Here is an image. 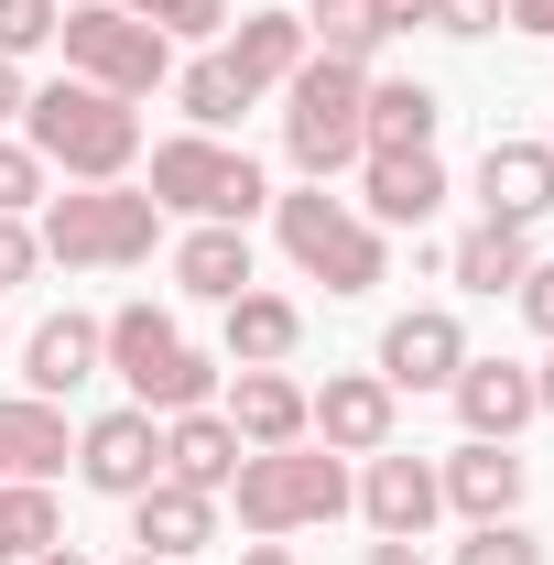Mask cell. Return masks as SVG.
I'll return each mask as SVG.
<instances>
[{"instance_id": "25", "label": "cell", "mask_w": 554, "mask_h": 565, "mask_svg": "<svg viewBox=\"0 0 554 565\" xmlns=\"http://www.w3.org/2000/svg\"><path fill=\"white\" fill-rule=\"evenodd\" d=\"M66 457H76V435H66V414L44 392H11L0 403V479H55Z\"/></svg>"}, {"instance_id": "15", "label": "cell", "mask_w": 554, "mask_h": 565, "mask_svg": "<svg viewBox=\"0 0 554 565\" xmlns=\"http://www.w3.org/2000/svg\"><path fill=\"white\" fill-rule=\"evenodd\" d=\"M479 217H500V228L554 217V152L544 141H489L479 152Z\"/></svg>"}, {"instance_id": "1", "label": "cell", "mask_w": 554, "mask_h": 565, "mask_svg": "<svg viewBox=\"0 0 554 565\" xmlns=\"http://www.w3.org/2000/svg\"><path fill=\"white\" fill-rule=\"evenodd\" d=\"M22 141H33L44 174H66V185H120L141 163V109L109 98V87H87V76H55V87L22 98Z\"/></svg>"}, {"instance_id": "17", "label": "cell", "mask_w": 554, "mask_h": 565, "mask_svg": "<svg viewBox=\"0 0 554 565\" xmlns=\"http://www.w3.org/2000/svg\"><path fill=\"white\" fill-rule=\"evenodd\" d=\"M435 490H446V511H468V522H511L522 490H533V468H522L511 446H479V435H468V446L435 468Z\"/></svg>"}, {"instance_id": "18", "label": "cell", "mask_w": 554, "mask_h": 565, "mask_svg": "<svg viewBox=\"0 0 554 565\" xmlns=\"http://www.w3.org/2000/svg\"><path fill=\"white\" fill-rule=\"evenodd\" d=\"M217 55H228V66H239V87H251V98H283V76L305 66V55H316V44H305V11H239V22H228V44H217Z\"/></svg>"}, {"instance_id": "38", "label": "cell", "mask_w": 554, "mask_h": 565, "mask_svg": "<svg viewBox=\"0 0 554 565\" xmlns=\"http://www.w3.org/2000/svg\"><path fill=\"white\" fill-rule=\"evenodd\" d=\"M22 98H33V87H22V66H11V55H0V131H11V120H22Z\"/></svg>"}, {"instance_id": "32", "label": "cell", "mask_w": 554, "mask_h": 565, "mask_svg": "<svg viewBox=\"0 0 554 565\" xmlns=\"http://www.w3.org/2000/svg\"><path fill=\"white\" fill-rule=\"evenodd\" d=\"M44 185H55L44 152H33V141H0V217H33V207H44Z\"/></svg>"}, {"instance_id": "36", "label": "cell", "mask_w": 554, "mask_h": 565, "mask_svg": "<svg viewBox=\"0 0 554 565\" xmlns=\"http://www.w3.org/2000/svg\"><path fill=\"white\" fill-rule=\"evenodd\" d=\"M511 305H522V316H533V327L554 338V262H533V273L511 282Z\"/></svg>"}, {"instance_id": "19", "label": "cell", "mask_w": 554, "mask_h": 565, "mask_svg": "<svg viewBox=\"0 0 554 565\" xmlns=\"http://www.w3.org/2000/svg\"><path fill=\"white\" fill-rule=\"evenodd\" d=\"M217 316H228V370H283V359L305 349V305H294V294H262V282H251V294H228Z\"/></svg>"}, {"instance_id": "16", "label": "cell", "mask_w": 554, "mask_h": 565, "mask_svg": "<svg viewBox=\"0 0 554 565\" xmlns=\"http://www.w3.org/2000/svg\"><path fill=\"white\" fill-rule=\"evenodd\" d=\"M359 196H370V228H424L446 207V163L435 152H359Z\"/></svg>"}, {"instance_id": "30", "label": "cell", "mask_w": 554, "mask_h": 565, "mask_svg": "<svg viewBox=\"0 0 554 565\" xmlns=\"http://www.w3.org/2000/svg\"><path fill=\"white\" fill-rule=\"evenodd\" d=\"M131 22H152L163 44H207V33H228V0H120Z\"/></svg>"}, {"instance_id": "44", "label": "cell", "mask_w": 554, "mask_h": 565, "mask_svg": "<svg viewBox=\"0 0 554 565\" xmlns=\"http://www.w3.org/2000/svg\"><path fill=\"white\" fill-rule=\"evenodd\" d=\"M120 565H163V555H120Z\"/></svg>"}, {"instance_id": "20", "label": "cell", "mask_w": 554, "mask_h": 565, "mask_svg": "<svg viewBox=\"0 0 554 565\" xmlns=\"http://www.w3.org/2000/svg\"><path fill=\"white\" fill-rule=\"evenodd\" d=\"M435 120H446V98L424 76H370V98H359V141L370 152H435Z\"/></svg>"}, {"instance_id": "37", "label": "cell", "mask_w": 554, "mask_h": 565, "mask_svg": "<svg viewBox=\"0 0 554 565\" xmlns=\"http://www.w3.org/2000/svg\"><path fill=\"white\" fill-rule=\"evenodd\" d=\"M381 11V33H414V22H435V0H370Z\"/></svg>"}, {"instance_id": "33", "label": "cell", "mask_w": 554, "mask_h": 565, "mask_svg": "<svg viewBox=\"0 0 554 565\" xmlns=\"http://www.w3.org/2000/svg\"><path fill=\"white\" fill-rule=\"evenodd\" d=\"M457 565H544V544H533L522 522H468V544H457Z\"/></svg>"}, {"instance_id": "13", "label": "cell", "mask_w": 554, "mask_h": 565, "mask_svg": "<svg viewBox=\"0 0 554 565\" xmlns=\"http://www.w3.org/2000/svg\"><path fill=\"white\" fill-rule=\"evenodd\" d=\"M446 403H457V424H468L479 446H511L522 424L544 414V403H533V370H522V359H468V370L446 381Z\"/></svg>"}, {"instance_id": "24", "label": "cell", "mask_w": 554, "mask_h": 565, "mask_svg": "<svg viewBox=\"0 0 554 565\" xmlns=\"http://www.w3.org/2000/svg\"><path fill=\"white\" fill-rule=\"evenodd\" d=\"M174 294H196V305L251 294V228H217V217H196V228L174 239Z\"/></svg>"}, {"instance_id": "40", "label": "cell", "mask_w": 554, "mask_h": 565, "mask_svg": "<svg viewBox=\"0 0 554 565\" xmlns=\"http://www.w3.org/2000/svg\"><path fill=\"white\" fill-rule=\"evenodd\" d=\"M370 565H435V555H424V544H403V533H381V544H370Z\"/></svg>"}, {"instance_id": "21", "label": "cell", "mask_w": 554, "mask_h": 565, "mask_svg": "<svg viewBox=\"0 0 554 565\" xmlns=\"http://www.w3.org/2000/svg\"><path fill=\"white\" fill-rule=\"evenodd\" d=\"M228 435L262 457V446H305V381L294 370H239L228 381Z\"/></svg>"}, {"instance_id": "9", "label": "cell", "mask_w": 554, "mask_h": 565, "mask_svg": "<svg viewBox=\"0 0 554 565\" xmlns=\"http://www.w3.org/2000/svg\"><path fill=\"white\" fill-rule=\"evenodd\" d=\"M392 414H403V392L381 370H327V392H305V435L327 457H381L392 446Z\"/></svg>"}, {"instance_id": "31", "label": "cell", "mask_w": 554, "mask_h": 565, "mask_svg": "<svg viewBox=\"0 0 554 565\" xmlns=\"http://www.w3.org/2000/svg\"><path fill=\"white\" fill-rule=\"evenodd\" d=\"M55 22H66V0H0V55L22 66V55H44L55 44Z\"/></svg>"}, {"instance_id": "27", "label": "cell", "mask_w": 554, "mask_h": 565, "mask_svg": "<svg viewBox=\"0 0 554 565\" xmlns=\"http://www.w3.org/2000/svg\"><path fill=\"white\" fill-rule=\"evenodd\" d=\"M174 109H185L196 131H228V120H239V109H262V98H251V87H239V66L207 44L196 66H174Z\"/></svg>"}, {"instance_id": "8", "label": "cell", "mask_w": 554, "mask_h": 565, "mask_svg": "<svg viewBox=\"0 0 554 565\" xmlns=\"http://www.w3.org/2000/svg\"><path fill=\"white\" fill-rule=\"evenodd\" d=\"M273 239H283V262L305 282H327V294H370V282H381V228L359 207H338L327 185L273 196Z\"/></svg>"}, {"instance_id": "28", "label": "cell", "mask_w": 554, "mask_h": 565, "mask_svg": "<svg viewBox=\"0 0 554 565\" xmlns=\"http://www.w3.org/2000/svg\"><path fill=\"white\" fill-rule=\"evenodd\" d=\"M44 544H66L55 490H44V479H0V565H33Z\"/></svg>"}, {"instance_id": "35", "label": "cell", "mask_w": 554, "mask_h": 565, "mask_svg": "<svg viewBox=\"0 0 554 565\" xmlns=\"http://www.w3.org/2000/svg\"><path fill=\"white\" fill-rule=\"evenodd\" d=\"M511 0H435V33H500Z\"/></svg>"}, {"instance_id": "10", "label": "cell", "mask_w": 554, "mask_h": 565, "mask_svg": "<svg viewBox=\"0 0 554 565\" xmlns=\"http://www.w3.org/2000/svg\"><path fill=\"white\" fill-rule=\"evenodd\" d=\"M76 479H87L98 500H141L152 479H163V414H141V403L98 414L87 435H76Z\"/></svg>"}, {"instance_id": "39", "label": "cell", "mask_w": 554, "mask_h": 565, "mask_svg": "<svg viewBox=\"0 0 554 565\" xmlns=\"http://www.w3.org/2000/svg\"><path fill=\"white\" fill-rule=\"evenodd\" d=\"M500 22H511V33H554V0H511Z\"/></svg>"}, {"instance_id": "11", "label": "cell", "mask_w": 554, "mask_h": 565, "mask_svg": "<svg viewBox=\"0 0 554 565\" xmlns=\"http://www.w3.org/2000/svg\"><path fill=\"white\" fill-rule=\"evenodd\" d=\"M457 370H468V327H457L446 305H414V316L381 327V381H392V392H446Z\"/></svg>"}, {"instance_id": "23", "label": "cell", "mask_w": 554, "mask_h": 565, "mask_svg": "<svg viewBox=\"0 0 554 565\" xmlns=\"http://www.w3.org/2000/svg\"><path fill=\"white\" fill-rule=\"evenodd\" d=\"M109 359H98V316H44L33 327V349H22V381L44 392V403H66V392H87Z\"/></svg>"}, {"instance_id": "6", "label": "cell", "mask_w": 554, "mask_h": 565, "mask_svg": "<svg viewBox=\"0 0 554 565\" xmlns=\"http://www.w3.org/2000/svg\"><path fill=\"white\" fill-rule=\"evenodd\" d=\"M359 98H370V66H338V55H305L283 76V152H294L305 185H327V174H348L370 152L359 141Z\"/></svg>"}, {"instance_id": "42", "label": "cell", "mask_w": 554, "mask_h": 565, "mask_svg": "<svg viewBox=\"0 0 554 565\" xmlns=\"http://www.w3.org/2000/svg\"><path fill=\"white\" fill-rule=\"evenodd\" d=\"M33 565H87V555H76V544H44V555H33Z\"/></svg>"}, {"instance_id": "5", "label": "cell", "mask_w": 554, "mask_h": 565, "mask_svg": "<svg viewBox=\"0 0 554 565\" xmlns=\"http://www.w3.org/2000/svg\"><path fill=\"white\" fill-rule=\"evenodd\" d=\"M217 500H239V533L283 544V533L338 522V511H348V468L305 435V446H262V457H239V479H228Z\"/></svg>"}, {"instance_id": "14", "label": "cell", "mask_w": 554, "mask_h": 565, "mask_svg": "<svg viewBox=\"0 0 554 565\" xmlns=\"http://www.w3.org/2000/svg\"><path fill=\"white\" fill-rule=\"evenodd\" d=\"M131 544H141V555H163V565L207 555V544H217V490H185V479H152V490L131 500Z\"/></svg>"}, {"instance_id": "29", "label": "cell", "mask_w": 554, "mask_h": 565, "mask_svg": "<svg viewBox=\"0 0 554 565\" xmlns=\"http://www.w3.org/2000/svg\"><path fill=\"white\" fill-rule=\"evenodd\" d=\"M305 44H316V55H338V66H370L392 33H381V11H370V0H316V11H305Z\"/></svg>"}, {"instance_id": "12", "label": "cell", "mask_w": 554, "mask_h": 565, "mask_svg": "<svg viewBox=\"0 0 554 565\" xmlns=\"http://www.w3.org/2000/svg\"><path fill=\"white\" fill-rule=\"evenodd\" d=\"M359 511H370V533H403V544H424V522L446 511V490H435V457H403V446H381L370 468H359Z\"/></svg>"}, {"instance_id": "26", "label": "cell", "mask_w": 554, "mask_h": 565, "mask_svg": "<svg viewBox=\"0 0 554 565\" xmlns=\"http://www.w3.org/2000/svg\"><path fill=\"white\" fill-rule=\"evenodd\" d=\"M522 273H533V228H500V217H479L446 250V282H468V294H511Z\"/></svg>"}, {"instance_id": "43", "label": "cell", "mask_w": 554, "mask_h": 565, "mask_svg": "<svg viewBox=\"0 0 554 565\" xmlns=\"http://www.w3.org/2000/svg\"><path fill=\"white\" fill-rule=\"evenodd\" d=\"M239 565H294V555H283V544H251V555H239Z\"/></svg>"}, {"instance_id": "34", "label": "cell", "mask_w": 554, "mask_h": 565, "mask_svg": "<svg viewBox=\"0 0 554 565\" xmlns=\"http://www.w3.org/2000/svg\"><path fill=\"white\" fill-rule=\"evenodd\" d=\"M44 273V239H33V217H0V294L11 282H33Z\"/></svg>"}, {"instance_id": "41", "label": "cell", "mask_w": 554, "mask_h": 565, "mask_svg": "<svg viewBox=\"0 0 554 565\" xmlns=\"http://www.w3.org/2000/svg\"><path fill=\"white\" fill-rule=\"evenodd\" d=\"M533 403H544V414H554V359H544V370H533Z\"/></svg>"}, {"instance_id": "4", "label": "cell", "mask_w": 554, "mask_h": 565, "mask_svg": "<svg viewBox=\"0 0 554 565\" xmlns=\"http://www.w3.org/2000/svg\"><path fill=\"white\" fill-rule=\"evenodd\" d=\"M98 359L131 381L141 414H196L217 392V359L185 349V327L163 316V305H120V316H98Z\"/></svg>"}, {"instance_id": "22", "label": "cell", "mask_w": 554, "mask_h": 565, "mask_svg": "<svg viewBox=\"0 0 554 565\" xmlns=\"http://www.w3.org/2000/svg\"><path fill=\"white\" fill-rule=\"evenodd\" d=\"M239 457H251V446L228 435V414H207V403H196V414H163V479H185V490H228Z\"/></svg>"}, {"instance_id": "7", "label": "cell", "mask_w": 554, "mask_h": 565, "mask_svg": "<svg viewBox=\"0 0 554 565\" xmlns=\"http://www.w3.org/2000/svg\"><path fill=\"white\" fill-rule=\"evenodd\" d=\"M55 44H66V76L109 87V98H152V87H174V44H163L152 22H131L120 0H66Z\"/></svg>"}, {"instance_id": "3", "label": "cell", "mask_w": 554, "mask_h": 565, "mask_svg": "<svg viewBox=\"0 0 554 565\" xmlns=\"http://www.w3.org/2000/svg\"><path fill=\"white\" fill-rule=\"evenodd\" d=\"M163 217H217V228H251V217L273 207V174L251 163V152H228L217 131H174L152 141V185H141Z\"/></svg>"}, {"instance_id": "2", "label": "cell", "mask_w": 554, "mask_h": 565, "mask_svg": "<svg viewBox=\"0 0 554 565\" xmlns=\"http://www.w3.org/2000/svg\"><path fill=\"white\" fill-rule=\"evenodd\" d=\"M33 239L66 273H131V262H152V239H163V207L141 185H66V196H44V228Z\"/></svg>"}, {"instance_id": "45", "label": "cell", "mask_w": 554, "mask_h": 565, "mask_svg": "<svg viewBox=\"0 0 554 565\" xmlns=\"http://www.w3.org/2000/svg\"><path fill=\"white\" fill-rule=\"evenodd\" d=\"M544 152H554V131H544Z\"/></svg>"}]
</instances>
